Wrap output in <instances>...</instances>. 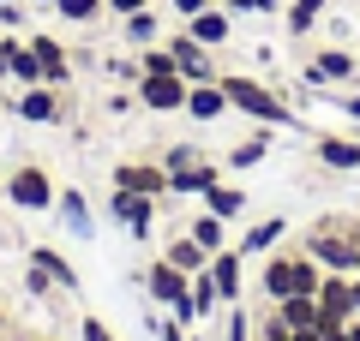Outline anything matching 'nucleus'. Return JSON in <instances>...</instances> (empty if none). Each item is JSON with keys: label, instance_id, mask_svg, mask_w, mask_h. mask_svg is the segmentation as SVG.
Masks as SVG:
<instances>
[{"label": "nucleus", "instance_id": "2eb2a0df", "mask_svg": "<svg viewBox=\"0 0 360 341\" xmlns=\"http://www.w3.org/2000/svg\"><path fill=\"white\" fill-rule=\"evenodd\" d=\"M222 180V162H193V168H174V174H168V198H205L210 186H217Z\"/></svg>", "mask_w": 360, "mask_h": 341}, {"label": "nucleus", "instance_id": "473e14b6", "mask_svg": "<svg viewBox=\"0 0 360 341\" xmlns=\"http://www.w3.org/2000/svg\"><path fill=\"white\" fill-rule=\"evenodd\" d=\"M222 341H258L252 335V317H246L240 305H229V317H222Z\"/></svg>", "mask_w": 360, "mask_h": 341}, {"label": "nucleus", "instance_id": "c03bdc74", "mask_svg": "<svg viewBox=\"0 0 360 341\" xmlns=\"http://www.w3.org/2000/svg\"><path fill=\"white\" fill-rule=\"evenodd\" d=\"M0 78H6V48H0Z\"/></svg>", "mask_w": 360, "mask_h": 341}, {"label": "nucleus", "instance_id": "f03ea898", "mask_svg": "<svg viewBox=\"0 0 360 341\" xmlns=\"http://www.w3.org/2000/svg\"><path fill=\"white\" fill-rule=\"evenodd\" d=\"M217 84H222V96H229L234 114H246L258 126H295V108H288L270 84H258V78H246V72H222Z\"/></svg>", "mask_w": 360, "mask_h": 341}, {"label": "nucleus", "instance_id": "e433bc0d", "mask_svg": "<svg viewBox=\"0 0 360 341\" xmlns=\"http://www.w3.org/2000/svg\"><path fill=\"white\" fill-rule=\"evenodd\" d=\"M78 335H84V341H120L115 329L103 323V317H78Z\"/></svg>", "mask_w": 360, "mask_h": 341}, {"label": "nucleus", "instance_id": "de8ad7c7", "mask_svg": "<svg viewBox=\"0 0 360 341\" xmlns=\"http://www.w3.org/2000/svg\"><path fill=\"white\" fill-rule=\"evenodd\" d=\"M37 6H54V0H37Z\"/></svg>", "mask_w": 360, "mask_h": 341}, {"label": "nucleus", "instance_id": "1a4fd4ad", "mask_svg": "<svg viewBox=\"0 0 360 341\" xmlns=\"http://www.w3.org/2000/svg\"><path fill=\"white\" fill-rule=\"evenodd\" d=\"M168 54H174V72L186 78V84H210V78H222V72H217V60H210L217 48L193 42L186 30H180V36H168Z\"/></svg>", "mask_w": 360, "mask_h": 341}, {"label": "nucleus", "instance_id": "bb28decb", "mask_svg": "<svg viewBox=\"0 0 360 341\" xmlns=\"http://www.w3.org/2000/svg\"><path fill=\"white\" fill-rule=\"evenodd\" d=\"M120 36H127L132 48H150V42L162 36V18H156V6H144V13H127V18H120Z\"/></svg>", "mask_w": 360, "mask_h": 341}, {"label": "nucleus", "instance_id": "4c0bfd02", "mask_svg": "<svg viewBox=\"0 0 360 341\" xmlns=\"http://www.w3.org/2000/svg\"><path fill=\"white\" fill-rule=\"evenodd\" d=\"M0 25L18 30V25H25V6H18V0H0Z\"/></svg>", "mask_w": 360, "mask_h": 341}, {"label": "nucleus", "instance_id": "a19ab883", "mask_svg": "<svg viewBox=\"0 0 360 341\" xmlns=\"http://www.w3.org/2000/svg\"><path fill=\"white\" fill-rule=\"evenodd\" d=\"M108 72L127 78V84H139V60H108Z\"/></svg>", "mask_w": 360, "mask_h": 341}, {"label": "nucleus", "instance_id": "2f4dec72", "mask_svg": "<svg viewBox=\"0 0 360 341\" xmlns=\"http://www.w3.org/2000/svg\"><path fill=\"white\" fill-rule=\"evenodd\" d=\"M156 162H162L168 174H174V168H193V162H205V144H168Z\"/></svg>", "mask_w": 360, "mask_h": 341}, {"label": "nucleus", "instance_id": "49530a36", "mask_svg": "<svg viewBox=\"0 0 360 341\" xmlns=\"http://www.w3.org/2000/svg\"><path fill=\"white\" fill-rule=\"evenodd\" d=\"M186 341H210V335H193V329H186Z\"/></svg>", "mask_w": 360, "mask_h": 341}, {"label": "nucleus", "instance_id": "58836bf2", "mask_svg": "<svg viewBox=\"0 0 360 341\" xmlns=\"http://www.w3.org/2000/svg\"><path fill=\"white\" fill-rule=\"evenodd\" d=\"M168 6H174L180 18H198V13H205V6H217V0H168Z\"/></svg>", "mask_w": 360, "mask_h": 341}, {"label": "nucleus", "instance_id": "c756f323", "mask_svg": "<svg viewBox=\"0 0 360 341\" xmlns=\"http://www.w3.org/2000/svg\"><path fill=\"white\" fill-rule=\"evenodd\" d=\"M193 312H198V323H210V317L222 312V293H217V281H210V264L193 276Z\"/></svg>", "mask_w": 360, "mask_h": 341}, {"label": "nucleus", "instance_id": "39448f33", "mask_svg": "<svg viewBox=\"0 0 360 341\" xmlns=\"http://www.w3.org/2000/svg\"><path fill=\"white\" fill-rule=\"evenodd\" d=\"M54 174L49 168H37V162H25V168H13L6 174V203L13 210H30V215H42V210H54Z\"/></svg>", "mask_w": 360, "mask_h": 341}, {"label": "nucleus", "instance_id": "aec40b11", "mask_svg": "<svg viewBox=\"0 0 360 341\" xmlns=\"http://www.w3.org/2000/svg\"><path fill=\"white\" fill-rule=\"evenodd\" d=\"M186 114H193L198 126H210V120H222V114H234V108H229V96H222V84L210 78V84H193V90H186Z\"/></svg>", "mask_w": 360, "mask_h": 341}, {"label": "nucleus", "instance_id": "4468645a", "mask_svg": "<svg viewBox=\"0 0 360 341\" xmlns=\"http://www.w3.org/2000/svg\"><path fill=\"white\" fill-rule=\"evenodd\" d=\"M283 240H288V215H264V222H252L234 246H240V258H270Z\"/></svg>", "mask_w": 360, "mask_h": 341}, {"label": "nucleus", "instance_id": "cd10ccee", "mask_svg": "<svg viewBox=\"0 0 360 341\" xmlns=\"http://www.w3.org/2000/svg\"><path fill=\"white\" fill-rule=\"evenodd\" d=\"M198 203H205L210 215H222V222H234V215L246 210V192H240V186H229V180H217V186H210Z\"/></svg>", "mask_w": 360, "mask_h": 341}, {"label": "nucleus", "instance_id": "20e7f679", "mask_svg": "<svg viewBox=\"0 0 360 341\" xmlns=\"http://www.w3.org/2000/svg\"><path fill=\"white\" fill-rule=\"evenodd\" d=\"M144 288H150V300L162 305V312H174L186 329L198 323V312H193V276H186V269H174L168 258H156V264L144 269Z\"/></svg>", "mask_w": 360, "mask_h": 341}, {"label": "nucleus", "instance_id": "9d476101", "mask_svg": "<svg viewBox=\"0 0 360 341\" xmlns=\"http://www.w3.org/2000/svg\"><path fill=\"white\" fill-rule=\"evenodd\" d=\"M25 42H30V54H37V66H42V84H54V90L72 84V54H66V42H60V36L37 30V36H25Z\"/></svg>", "mask_w": 360, "mask_h": 341}, {"label": "nucleus", "instance_id": "a211bd4d", "mask_svg": "<svg viewBox=\"0 0 360 341\" xmlns=\"http://www.w3.org/2000/svg\"><path fill=\"white\" fill-rule=\"evenodd\" d=\"M312 156H319V168H330V174H354V168H360V138L324 132V138L312 144Z\"/></svg>", "mask_w": 360, "mask_h": 341}, {"label": "nucleus", "instance_id": "f3484780", "mask_svg": "<svg viewBox=\"0 0 360 341\" xmlns=\"http://www.w3.org/2000/svg\"><path fill=\"white\" fill-rule=\"evenodd\" d=\"M307 66L319 72V84H354L360 78V54L354 48H319Z\"/></svg>", "mask_w": 360, "mask_h": 341}, {"label": "nucleus", "instance_id": "a18cd8bd", "mask_svg": "<svg viewBox=\"0 0 360 341\" xmlns=\"http://www.w3.org/2000/svg\"><path fill=\"white\" fill-rule=\"evenodd\" d=\"M0 203H6V174H0Z\"/></svg>", "mask_w": 360, "mask_h": 341}, {"label": "nucleus", "instance_id": "79ce46f5", "mask_svg": "<svg viewBox=\"0 0 360 341\" xmlns=\"http://www.w3.org/2000/svg\"><path fill=\"white\" fill-rule=\"evenodd\" d=\"M336 102H342V114H348V120H360V90H348V96H336Z\"/></svg>", "mask_w": 360, "mask_h": 341}, {"label": "nucleus", "instance_id": "72a5a7b5", "mask_svg": "<svg viewBox=\"0 0 360 341\" xmlns=\"http://www.w3.org/2000/svg\"><path fill=\"white\" fill-rule=\"evenodd\" d=\"M150 335H156V341H186V323H180L174 312H168V317H156V312H150Z\"/></svg>", "mask_w": 360, "mask_h": 341}, {"label": "nucleus", "instance_id": "6ab92c4d", "mask_svg": "<svg viewBox=\"0 0 360 341\" xmlns=\"http://www.w3.org/2000/svg\"><path fill=\"white\" fill-rule=\"evenodd\" d=\"M348 317H354L348 276H330V269H324V281H319V329H324V323H348Z\"/></svg>", "mask_w": 360, "mask_h": 341}, {"label": "nucleus", "instance_id": "f8f14e48", "mask_svg": "<svg viewBox=\"0 0 360 341\" xmlns=\"http://www.w3.org/2000/svg\"><path fill=\"white\" fill-rule=\"evenodd\" d=\"M54 215H60V227L72 234V240H96V210H90V198L78 186L54 192Z\"/></svg>", "mask_w": 360, "mask_h": 341}, {"label": "nucleus", "instance_id": "a878e982", "mask_svg": "<svg viewBox=\"0 0 360 341\" xmlns=\"http://www.w3.org/2000/svg\"><path fill=\"white\" fill-rule=\"evenodd\" d=\"M186 234H193V240H198V246H205V252H210V258H217V252H222V246H229V222H222V215H210V210H198V215H193V222H186Z\"/></svg>", "mask_w": 360, "mask_h": 341}, {"label": "nucleus", "instance_id": "9b49d317", "mask_svg": "<svg viewBox=\"0 0 360 341\" xmlns=\"http://www.w3.org/2000/svg\"><path fill=\"white\" fill-rule=\"evenodd\" d=\"M210 281H217V293H222V312L246 300V258H240V246H222V252L210 258Z\"/></svg>", "mask_w": 360, "mask_h": 341}, {"label": "nucleus", "instance_id": "b1692460", "mask_svg": "<svg viewBox=\"0 0 360 341\" xmlns=\"http://www.w3.org/2000/svg\"><path fill=\"white\" fill-rule=\"evenodd\" d=\"M270 132H276V126H258L252 138H240V144L229 150V162H222V168H234V174H246V168H258V162L270 156Z\"/></svg>", "mask_w": 360, "mask_h": 341}, {"label": "nucleus", "instance_id": "c9c22d12", "mask_svg": "<svg viewBox=\"0 0 360 341\" xmlns=\"http://www.w3.org/2000/svg\"><path fill=\"white\" fill-rule=\"evenodd\" d=\"M229 13H283L288 0H222Z\"/></svg>", "mask_w": 360, "mask_h": 341}, {"label": "nucleus", "instance_id": "423d86ee", "mask_svg": "<svg viewBox=\"0 0 360 341\" xmlns=\"http://www.w3.org/2000/svg\"><path fill=\"white\" fill-rule=\"evenodd\" d=\"M186 78L180 72H139V84H132V96L144 102L150 114H186Z\"/></svg>", "mask_w": 360, "mask_h": 341}, {"label": "nucleus", "instance_id": "4be33fe9", "mask_svg": "<svg viewBox=\"0 0 360 341\" xmlns=\"http://www.w3.org/2000/svg\"><path fill=\"white\" fill-rule=\"evenodd\" d=\"M0 48H6V78H18V84H42V66H37V54H30L25 36H0Z\"/></svg>", "mask_w": 360, "mask_h": 341}, {"label": "nucleus", "instance_id": "412c9836", "mask_svg": "<svg viewBox=\"0 0 360 341\" xmlns=\"http://www.w3.org/2000/svg\"><path fill=\"white\" fill-rule=\"evenodd\" d=\"M30 264H37V269H49L60 293H78V269H72V258H66L60 246H30Z\"/></svg>", "mask_w": 360, "mask_h": 341}, {"label": "nucleus", "instance_id": "f704fd0d", "mask_svg": "<svg viewBox=\"0 0 360 341\" xmlns=\"http://www.w3.org/2000/svg\"><path fill=\"white\" fill-rule=\"evenodd\" d=\"M25 293H30V300H49V293H54V276L30 264V269H25Z\"/></svg>", "mask_w": 360, "mask_h": 341}, {"label": "nucleus", "instance_id": "37998d69", "mask_svg": "<svg viewBox=\"0 0 360 341\" xmlns=\"http://www.w3.org/2000/svg\"><path fill=\"white\" fill-rule=\"evenodd\" d=\"M6 329H13V317H6V305H0V341H6Z\"/></svg>", "mask_w": 360, "mask_h": 341}, {"label": "nucleus", "instance_id": "f257e3e1", "mask_svg": "<svg viewBox=\"0 0 360 341\" xmlns=\"http://www.w3.org/2000/svg\"><path fill=\"white\" fill-rule=\"evenodd\" d=\"M300 252L330 276H360V222L354 215H324L300 234Z\"/></svg>", "mask_w": 360, "mask_h": 341}, {"label": "nucleus", "instance_id": "ea45409f", "mask_svg": "<svg viewBox=\"0 0 360 341\" xmlns=\"http://www.w3.org/2000/svg\"><path fill=\"white\" fill-rule=\"evenodd\" d=\"M144 6H156V0H108V13L127 18V13H144Z\"/></svg>", "mask_w": 360, "mask_h": 341}, {"label": "nucleus", "instance_id": "ddd939ff", "mask_svg": "<svg viewBox=\"0 0 360 341\" xmlns=\"http://www.w3.org/2000/svg\"><path fill=\"white\" fill-rule=\"evenodd\" d=\"M108 180L127 186V192H144V198H168V168L162 162H120Z\"/></svg>", "mask_w": 360, "mask_h": 341}, {"label": "nucleus", "instance_id": "dca6fc26", "mask_svg": "<svg viewBox=\"0 0 360 341\" xmlns=\"http://www.w3.org/2000/svg\"><path fill=\"white\" fill-rule=\"evenodd\" d=\"M186 36H193V42H205V48H222V42L234 36V13L217 0V6H205L198 18H186Z\"/></svg>", "mask_w": 360, "mask_h": 341}, {"label": "nucleus", "instance_id": "393cba45", "mask_svg": "<svg viewBox=\"0 0 360 341\" xmlns=\"http://www.w3.org/2000/svg\"><path fill=\"white\" fill-rule=\"evenodd\" d=\"M162 258H168V264H174V269H186V276H198V269L210 264V252H205V246L193 240V234H174V240L162 246Z\"/></svg>", "mask_w": 360, "mask_h": 341}, {"label": "nucleus", "instance_id": "7ed1b4c3", "mask_svg": "<svg viewBox=\"0 0 360 341\" xmlns=\"http://www.w3.org/2000/svg\"><path fill=\"white\" fill-rule=\"evenodd\" d=\"M319 281H324V269L312 264L300 246H295V252H270L264 269H258V293H264L270 305L288 300V293H319Z\"/></svg>", "mask_w": 360, "mask_h": 341}, {"label": "nucleus", "instance_id": "0eeeda50", "mask_svg": "<svg viewBox=\"0 0 360 341\" xmlns=\"http://www.w3.org/2000/svg\"><path fill=\"white\" fill-rule=\"evenodd\" d=\"M156 203H162V198H144V192H127V186L108 192V215L127 227L132 240H150V234H156Z\"/></svg>", "mask_w": 360, "mask_h": 341}, {"label": "nucleus", "instance_id": "7c9ffc66", "mask_svg": "<svg viewBox=\"0 0 360 341\" xmlns=\"http://www.w3.org/2000/svg\"><path fill=\"white\" fill-rule=\"evenodd\" d=\"M54 13H60L66 25H96V18L108 13V0H54Z\"/></svg>", "mask_w": 360, "mask_h": 341}, {"label": "nucleus", "instance_id": "5701e85b", "mask_svg": "<svg viewBox=\"0 0 360 341\" xmlns=\"http://www.w3.org/2000/svg\"><path fill=\"white\" fill-rule=\"evenodd\" d=\"M270 312L283 317L288 329H319V293H288V300H276Z\"/></svg>", "mask_w": 360, "mask_h": 341}, {"label": "nucleus", "instance_id": "6e6552de", "mask_svg": "<svg viewBox=\"0 0 360 341\" xmlns=\"http://www.w3.org/2000/svg\"><path fill=\"white\" fill-rule=\"evenodd\" d=\"M13 114L30 120V126H60V120H66V96L54 84H25L13 96Z\"/></svg>", "mask_w": 360, "mask_h": 341}, {"label": "nucleus", "instance_id": "c85d7f7f", "mask_svg": "<svg viewBox=\"0 0 360 341\" xmlns=\"http://www.w3.org/2000/svg\"><path fill=\"white\" fill-rule=\"evenodd\" d=\"M324 13H330V0H288V6H283V18H288V30H295V36H312Z\"/></svg>", "mask_w": 360, "mask_h": 341}, {"label": "nucleus", "instance_id": "09e8293b", "mask_svg": "<svg viewBox=\"0 0 360 341\" xmlns=\"http://www.w3.org/2000/svg\"><path fill=\"white\" fill-rule=\"evenodd\" d=\"M354 54H360V48H354Z\"/></svg>", "mask_w": 360, "mask_h": 341}]
</instances>
